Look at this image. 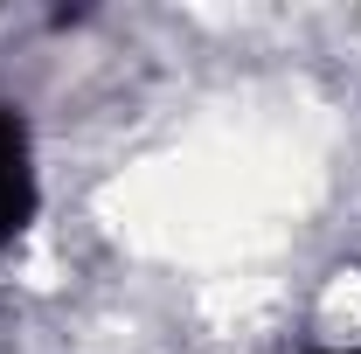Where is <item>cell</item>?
Wrapping results in <instances>:
<instances>
[{
	"label": "cell",
	"instance_id": "1",
	"mask_svg": "<svg viewBox=\"0 0 361 354\" xmlns=\"http://www.w3.org/2000/svg\"><path fill=\"white\" fill-rule=\"evenodd\" d=\"M28 216H35V153L21 111L0 97V250L28 229Z\"/></svg>",
	"mask_w": 361,
	"mask_h": 354
}]
</instances>
